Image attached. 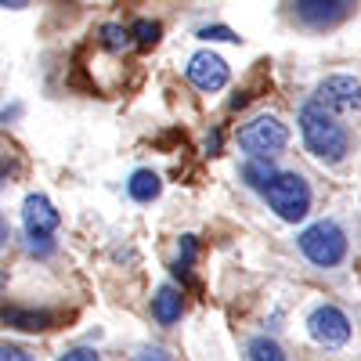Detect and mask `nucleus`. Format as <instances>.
<instances>
[{"label": "nucleus", "instance_id": "1", "mask_svg": "<svg viewBox=\"0 0 361 361\" xmlns=\"http://www.w3.org/2000/svg\"><path fill=\"white\" fill-rule=\"evenodd\" d=\"M300 134H304L307 152L322 163H343L350 152V134L336 119V112H329L322 102H307L300 109Z\"/></svg>", "mask_w": 361, "mask_h": 361}, {"label": "nucleus", "instance_id": "2", "mask_svg": "<svg viewBox=\"0 0 361 361\" xmlns=\"http://www.w3.org/2000/svg\"><path fill=\"white\" fill-rule=\"evenodd\" d=\"M264 199L275 209V217H282L289 224L304 221L311 214V185L296 170H286V173L275 170V177L264 185Z\"/></svg>", "mask_w": 361, "mask_h": 361}, {"label": "nucleus", "instance_id": "3", "mask_svg": "<svg viewBox=\"0 0 361 361\" xmlns=\"http://www.w3.org/2000/svg\"><path fill=\"white\" fill-rule=\"evenodd\" d=\"M350 243H347V231L336 221H314L311 228L300 231V253H304L314 267H336L343 264Z\"/></svg>", "mask_w": 361, "mask_h": 361}, {"label": "nucleus", "instance_id": "4", "mask_svg": "<svg viewBox=\"0 0 361 361\" xmlns=\"http://www.w3.org/2000/svg\"><path fill=\"white\" fill-rule=\"evenodd\" d=\"M286 145H289V127L282 123L279 116H253L250 123L238 127V148H243L246 156H279L286 152Z\"/></svg>", "mask_w": 361, "mask_h": 361}, {"label": "nucleus", "instance_id": "5", "mask_svg": "<svg viewBox=\"0 0 361 361\" xmlns=\"http://www.w3.org/2000/svg\"><path fill=\"white\" fill-rule=\"evenodd\" d=\"M307 333L314 343H322L325 350H336V347H347L350 340V318L333 307V304H322L307 314Z\"/></svg>", "mask_w": 361, "mask_h": 361}, {"label": "nucleus", "instance_id": "6", "mask_svg": "<svg viewBox=\"0 0 361 361\" xmlns=\"http://www.w3.org/2000/svg\"><path fill=\"white\" fill-rule=\"evenodd\" d=\"M354 4L357 0H293V11L307 29H333L350 18Z\"/></svg>", "mask_w": 361, "mask_h": 361}, {"label": "nucleus", "instance_id": "7", "mask_svg": "<svg viewBox=\"0 0 361 361\" xmlns=\"http://www.w3.org/2000/svg\"><path fill=\"white\" fill-rule=\"evenodd\" d=\"M329 112H354L361 109V83L357 76H347V73H336V76H325L318 83V98Z\"/></svg>", "mask_w": 361, "mask_h": 361}, {"label": "nucleus", "instance_id": "8", "mask_svg": "<svg viewBox=\"0 0 361 361\" xmlns=\"http://www.w3.org/2000/svg\"><path fill=\"white\" fill-rule=\"evenodd\" d=\"M185 76H188L192 87L202 90V94H214V90H221L228 83V62L214 51H195L185 66Z\"/></svg>", "mask_w": 361, "mask_h": 361}, {"label": "nucleus", "instance_id": "9", "mask_svg": "<svg viewBox=\"0 0 361 361\" xmlns=\"http://www.w3.org/2000/svg\"><path fill=\"white\" fill-rule=\"evenodd\" d=\"M22 224H25V235H54L58 224H62V214L54 209L47 195H29L22 202Z\"/></svg>", "mask_w": 361, "mask_h": 361}, {"label": "nucleus", "instance_id": "10", "mask_svg": "<svg viewBox=\"0 0 361 361\" xmlns=\"http://www.w3.org/2000/svg\"><path fill=\"white\" fill-rule=\"evenodd\" d=\"M0 325L18 329V333H44L54 325V314L47 311H22V307H0Z\"/></svg>", "mask_w": 361, "mask_h": 361}, {"label": "nucleus", "instance_id": "11", "mask_svg": "<svg viewBox=\"0 0 361 361\" xmlns=\"http://www.w3.org/2000/svg\"><path fill=\"white\" fill-rule=\"evenodd\" d=\"M180 311H185L180 289L163 286V289L152 296V314H156V322H159V325H173V322H180Z\"/></svg>", "mask_w": 361, "mask_h": 361}, {"label": "nucleus", "instance_id": "12", "mask_svg": "<svg viewBox=\"0 0 361 361\" xmlns=\"http://www.w3.org/2000/svg\"><path fill=\"white\" fill-rule=\"evenodd\" d=\"M127 192H130L134 202H152L163 192V180H159L156 170H134L130 180H127Z\"/></svg>", "mask_w": 361, "mask_h": 361}, {"label": "nucleus", "instance_id": "13", "mask_svg": "<svg viewBox=\"0 0 361 361\" xmlns=\"http://www.w3.org/2000/svg\"><path fill=\"white\" fill-rule=\"evenodd\" d=\"M243 177H246L250 188H260L264 192V185L275 177V166H271V159H264V156H250V163L243 166Z\"/></svg>", "mask_w": 361, "mask_h": 361}, {"label": "nucleus", "instance_id": "14", "mask_svg": "<svg viewBox=\"0 0 361 361\" xmlns=\"http://www.w3.org/2000/svg\"><path fill=\"white\" fill-rule=\"evenodd\" d=\"M246 357H253V361H282V357H286V350H282L275 340L257 336V340H250V343H246Z\"/></svg>", "mask_w": 361, "mask_h": 361}, {"label": "nucleus", "instance_id": "15", "mask_svg": "<svg viewBox=\"0 0 361 361\" xmlns=\"http://www.w3.org/2000/svg\"><path fill=\"white\" fill-rule=\"evenodd\" d=\"M102 47L105 51H127L130 47V29H123V25H116V22H109V25H102Z\"/></svg>", "mask_w": 361, "mask_h": 361}, {"label": "nucleus", "instance_id": "16", "mask_svg": "<svg viewBox=\"0 0 361 361\" xmlns=\"http://www.w3.org/2000/svg\"><path fill=\"white\" fill-rule=\"evenodd\" d=\"M130 37H134V44H137V47H156V44H159V22L141 18V22L130 29Z\"/></svg>", "mask_w": 361, "mask_h": 361}, {"label": "nucleus", "instance_id": "17", "mask_svg": "<svg viewBox=\"0 0 361 361\" xmlns=\"http://www.w3.org/2000/svg\"><path fill=\"white\" fill-rule=\"evenodd\" d=\"M199 37L202 40H224V44H243V37L235 33V29H228V25H206V29H199Z\"/></svg>", "mask_w": 361, "mask_h": 361}, {"label": "nucleus", "instance_id": "18", "mask_svg": "<svg viewBox=\"0 0 361 361\" xmlns=\"http://www.w3.org/2000/svg\"><path fill=\"white\" fill-rule=\"evenodd\" d=\"M195 253H199V246H195V235H185V238H180V257H177V264H173V271H177V275H180V271H188V267H192Z\"/></svg>", "mask_w": 361, "mask_h": 361}, {"label": "nucleus", "instance_id": "19", "mask_svg": "<svg viewBox=\"0 0 361 361\" xmlns=\"http://www.w3.org/2000/svg\"><path fill=\"white\" fill-rule=\"evenodd\" d=\"M25 250L37 257H51L54 253V235H25Z\"/></svg>", "mask_w": 361, "mask_h": 361}, {"label": "nucleus", "instance_id": "20", "mask_svg": "<svg viewBox=\"0 0 361 361\" xmlns=\"http://www.w3.org/2000/svg\"><path fill=\"white\" fill-rule=\"evenodd\" d=\"M62 357H66V361H94L98 350H94V347H69Z\"/></svg>", "mask_w": 361, "mask_h": 361}, {"label": "nucleus", "instance_id": "21", "mask_svg": "<svg viewBox=\"0 0 361 361\" xmlns=\"http://www.w3.org/2000/svg\"><path fill=\"white\" fill-rule=\"evenodd\" d=\"M29 354L18 350V347H0V361H25Z\"/></svg>", "mask_w": 361, "mask_h": 361}, {"label": "nucleus", "instance_id": "22", "mask_svg": "<svg viewBox=\"0 0 361 361\" xmlns=\"http://www.w3.org/2000/svg\"><path fill=\"white\" fill-rule=\"evenodd\" d=\"M8 238H11V228H8V217L0 214V250H4V243H8Z\"/></svg>", "mask_w": 361, "mask_h": 361}, {"label": "nucleus", "instance_id": "23", "mask_svg": "<svg viewBox=\"0 0 361 361\" xmlns=\"http://www.w3.org/2000/svg\"><path fill=\"white\" fill-rule=\"evenodd\" d=\"M25 4H29V0H0V8H15V11L25 8Z\"/></svg>", "mask_w": 361, "mask_h": 361}]
</instances>
